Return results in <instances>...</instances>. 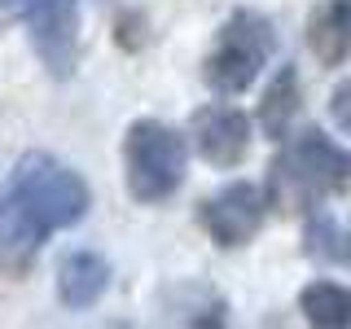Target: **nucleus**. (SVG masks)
<instances>
[{"label": "nucleus", "instance_id": "7ed1b4c3", "mask_svg": "<svg viewBox=\"0 0 351 329\" xmlns=\"http://www.w3.org/2000/svg\"><path fill=\"white\" fill-rule=\"evenodd\" d=\"M189 171V145L162 119H136L123 136V180L136 202H167L184 184Z\"/></svg>", "mask_w": 351, "mask_h": 329}, {"label": "nucleus", "instance_id": "4468645a", "mask_svg": "<svg viewBox=\"0 0 351 329\" xmlns=\"http://www.w3.org/2000/svg\"><path fill=\"white\" fill-rule=\"evenodd\" d=\"M347 268H351V224H347Z\"/></svg>", "mask_w": 351, "mask_h": 329}, {"label": "nucleus", "instance_id": "0eeeda50", "mask_svg": "<svg viewBox=\"0 0 351 329\" xmlns=\"http://www.w3.org/2000/svg\"><path fill=\"white\" fill-rule=\"evenodd\" d=\"M193 145L211 167H237L250 154V119L219 101L193 110Z\"/></svg>", "mask_w": 351, "mask_h": 329}, {"label": "nucleus", "instance_id": "1a4fd4ad", "mask_svg": "<svg viewBox=\"0 0 351 329\" xmlns=\"http://www.w3.org/2000/svg\"><path fill=\"white\" fill-rule=\"evenodd\" d=\"M307 49L321 66H343L351 58V0H325L307 22Z\"/></svg>", "mask_w": 351, "mask_h": 329}, {"label": "nucleus", "instance_id": "f257e3e1", "mask_svg": "<svg viewBox=\"0 0 351 329\" xmlns=\"http://www.w3.org/2000/svg\"><path fill=\"white\" fill-rule=\"evenodd\" d=\"M93 206L84 175L53 154H22L9 193L0 202V268H22L40 241L58 228H75Z\"/></svg>", "mask_w": 351, "mask_h": 329}, {"label": "nucleus", "instance_id": "20e7f679", "mask_svg": "<svg viewBox=\"0 0 351 329\" xmlns=\"http://www.w3.org/2000/svg\"><path fill=\"white\" fill-rule=\"evenodd\" d=\"M277 53V27L272 18H263L259 9H237L233 18L219 27V36L206 53V84L219 97H241L250 84L259 80V71Z\"/></svg>", "mask_w": 351, "mask_h": 329}, {"label": "nucleus", "instance_id": "39448f33", "mask_svg": "<svg viewBox=\"0 0 351 329\" xmlns=\"http://www.w3.org/2000/svg\"><path fill=\"white\" fill-rule=\"evenodd\" d=\"M18 14L44 71L53 80H71L80 62V0H18Z\"/></svg>", "mask_w": 351, "mask_h": 329}, {"label": "nucleus", "instance_id": "ddd939ff", "mask_svg": "<svg viewBox=\"0 0 351 329\" xmlns=\"http://www.w3.org/2000/svg\"><path fill=\"white\" fill-rule=\"evenodd\" d=\"M329 114H334V123L351 136V80H347V84H338V93L329 97Z\"/></svg>", "mask_w": 351, "mask_h": 329}, {"label": "nucleus", "instance_id": "6e6552de", "mask_svg": "<svg viewBox=\"0 0 351 329\" xmlns=\"http://www.w3.org/2000/svg\"><path fill=\"white\" fill-rule=\"evenodd\" d=\"M110 290V263L97 250H71L58 263V299L66 307H93Z\"/></svg>", "mask_w": 351, "mask_h": 329}, {"label": "nucleus", "instance_id": "f03ea898", "mask_svg": "<svg viewBox=\"0 0 351 329\" xmlns=\"http://www.w3.org/2000/svg\"><path fill=\"white\" fill-rule=\"evenodd\" d=\"M351 184V154L321 127H303L281 145L268 171V202L277 211H316Z\"/></svg>", "mask_w": 351, "mask_h": 329}, {"label": "nucleus", "instance_id": "9d476101", "mask_svg": "<svg viewBox=\"0 0 351 329\" xmlns=\"http://www.w3.org/2000/svg\"><path fill=\"white\" fill-rule=\"evenodd\" d=\"M299 71L294 66H281L277 75L268 80V88H263V101H259V127L268 132L272 141H285L290 136V123L299 119Z\"/></svg>", "mask_w": 351, "mask_h": 329}, {"label": "nucleus", "instance_id": "9b49d317", "mask_svg": "<svg viewBox=\"0 0 351 329\" xmlns=\"http://www.w3.org/2000/svg\"><path fill=\"white\" fill-rule=\"evenodd\" d=\"M299 307L312 325L321 329H347L351 325V290L338 281H312L299 294Z\"/></svg>", "mask_w": 351, "mask_h": 329}, {"label": "nucleus", "instance_id": "f8f14e48", "mask_svg": "<svg viewBox=\"0 0 351 329\" xmlns=\"http://www.w3.org/2000/svg\"><path fill=\"white\" fill-rule=\"evenodd\" d=\"M303 246H307V255H316L325 263H347V224H338L329 215H312Z\"/></svg>", "mask_w": 351, "mask_h": 329}, {"label": "nucleus", "instance_id": "423d86ee", "mask_svg": "<svg viewBox=\"0 0 351 329\" xmlns=\"http://www.w3.org/2000/svg\"><path fill=\"white\" fill-rule=\"evenodd\" d=\"M263 215H268V193H263L259 184H246V180L224 184L219 193H211L202 202V228L211 233L215 246H224V250L246 246L263 228Z\"/></svg>", "mask_w": 351, "mask_h": 329}]
</instances>
